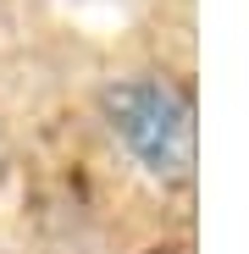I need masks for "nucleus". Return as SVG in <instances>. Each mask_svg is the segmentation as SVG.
I'll use <instances>...</instances> for the list:
<instances>
[{
  "instance_id": "1",
  "label": "nucleus",
  "mask_w": 249,
  "mask_h": 254,
  "mask_svg": "<svg viewBox=\"0 0 249 254\" xmlns=\"http://www.w3.org/2000/svg\"><path fill=\"white\" fill-rule=\"evenodd\" d=\"M100 122L128 149L144 177L166 188H188L199 166V127L194 100L166 72H122L100 89Z\"/></svg>"
}]
</instances>
